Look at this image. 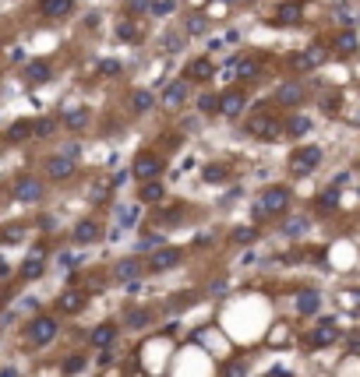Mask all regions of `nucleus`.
I'll return each instance as SVG.
<instances>
[{"mask_svg":"<svg viewBox=\"0 0 360 377\" xmlns=\"http://www.w3.org/2000/svg\"><path fill=\"white\" fill-rule=\"evenodd\" d=\"M286 208H290V191H286V187H268V191L254 201V219L283 215Z\"/></svg>","mask_w":360,"mask_h":377,"instance_id":"f257e3e1","label":"nucleus"},{"mask_svg":"<svg viewBox=\"0 0 360 377\" xmlns=\"http://www.w3.org/2000/svg\"><path fill=\"white\" fill-rule=\"evenodd\" d=\"M244 131H247L251 138H258V141H275L283 127H279V117H272V113L258 110V113H251V117H247Z\"/></svg>","mask_w":360,"mask_h":377,"instance_id":"f03ea898","label":"nucleus"},{"mask_svg":"<svg viewBox=\"0 0 360 377\" xmlns=\"http://www.w3.org/2000/svg\"><path fill=\"white\" fill-rule=\"evenodd\" d=\"M57 331H61L57 317H50V314H39V317H32V321H29V328H25V338H29L32 345H50V342L57 338Z\"/></svg>","mask_w":360,"mask_h":377,"instance_id":"7ed1b4c3","label":"nucleus"},{"mask_svg":"<svg viewBox=\"0 0 360 377\" xmlns=\"http://www.w3.org/2000/svg\"><path fill=\"white\" fill-rule=\"evenodd\" d=\"M318 162H321V148L318 145H304V148H297L290 155V173L293 177H307L311 170H318Z\"/></svg>","mask_w":360,"mask_h":377,"instance_id":"20e7f679","label":"nucleus"},{"mask_svg":"<svg viewBox=\"0 0 360 377\" xmlns=\"http://www.w3.org/2000/svg\"><path fill=\"white\" fill-rule=\"evenodd\" d=\"M163 170H166V166H163V159H159L156 152H138V155H135V162H131V173H135L138 180H145V184H149V180H156Z\"/></svg>","mask_w":360,"mask_h":377,"instance_id":"39448f33","label":"nucleus"},{"mask_svg":"<svg viewBox=\"0 0 360 377\" xmlns=\"http://www.w3.org/2000/svg\"><path fill=\"white\" fill-rule=\"evenodd\" d=\"M325 60H328V50H325V46H307L304 53H290V68H297V71L321 68Z\"/></svg>","mask_w":360,"mask_h":377,"instance_id":"423d86ee","label":"nucleus"},{"mask_svg":"<svg viewBox=\"0 0 360 377\" xmlns=\"http://www.w3.org/2000/svg\"><path fill=\"white\" fill-rule=\"evenodd\" d=\"M15 201H22V205L43 201V184H39L36 177H18V180H15Z\"/></svg>","mask_w":360,"mask_h":377,"instance_id":"0eeeda50","label":"nucleus"},{"mask_svg":"<svg viewBox=\"0 0 360 377\" xmlns=\"http://www.w3.org/2000/svg\"><path fill=\"white\" fill-rule=\"evenodd\" d=\"M149 264L142 261V257H124V261H117L113 264V279L117 282H128V286H135L138 279H142V271H145Z\"/></svg>","mask_w":360,"mask_h":377,"instance_id":"6e6552de","label":"nucleus"},{"mask_svg":"<svg viewBox=\"0 0 360 377\" xmlns=\"http://www.w3.org/2000/svg\"><path fill=\"white\" fill-rule=\"evenodd\" d=\"M304 11H307L304 0H286V4H279V11H275V25H300Z\"/></svg>","mask_w":360,"mask_h":377,"instance_id":"1a4fd4ad","label":"nucleus"},{"mask_svg":"<svg viewBox=\"0 0 360 377\" xmlns=\"http://www.w3.org/2000/svg\"><path fill=\"white\" fill-rule=\"evenodd\" d=\"M85 303H89V293H85V289H64L61 300H57V310H61V314H82Z\"/></svg>","mask_w":360,"mask_h":377,"instance_id":"9d476101","label":"nucleus"},{"mask_svg":"<svg viewBox=\"0 0 360 377\" xmlns=\"http://www.w3.org/2000/svg\"><path fill=\"white\" fill-rule=\"evenodd\" d=\"M152 271H166V268H177L180 264V250L177 247H163V250H156L149 261H145Z\"/></svg>","mask_w":360,"mask_h":377,"instance_id":"9b49d317","label":"nucleus"},{"mask_svg":"<svg viewBox=\"0 0 360 377\" xmlns=\"http://www.w3.org/2000/svg\"><path fill=\"white\" fill-rule=\"evenodd\" d=\"M304 96H307V89H304V85H297V82H286V85H279V92H275V103H279V106H300V103H304Z\"/></svg>","mask_w":360,"mask_h":377,"instance_id":"f8f14e48","label":"nucleus"},{"mask_svg":"<svg viewBox=\"0 0 360 377\" xmlns=\"http://www.w3.org/2000/svg\"><path fill=\"white\" fill-rule=\"evenodd\" d=\"M46 177H50V180H68V177H75V159H68V155L46 159Z\"/></svg>","mask_w":360,"mask_h":377,"instance_id":"ddd939ff","label":"nucleus"},{"mask_svg":"<svg viewBox=\"0 0 360 377\" xmlns=\"http://www.w3.org/2000/svg\"><path fill=\"white\" fill-rule=\"evenodd\" d=\"M244 113V92H223L219 96V117H240Z\"/></svg>","mask_w":360,"mask_h":377,"instance_id":"4468645a","label":"nucleus"},{"mask_svg":"<svg viewBox=\"0 0 360 377\" xmlns=\"http://www.w3.org/2000/svg\"><path fill=\"white\" fill-rule=\"evenodd\" d=\"M71 11H75V0H39L43 18H68Z\"/></svg>","mask_w":360,"mask_h":377,"instance_id":"2eb2a0df","label":"nucleus"},{"mask_svg":"<svg viewBox=\"0 0 360 377\" xmlns=\"http://www.w3.org/2000/svg\"><path fill=\"white\" fill-rule=\"evenodd\" d=\"M216 75V68H212V60H191L187 68H184V82H209Z\"/></svg>","mask_w":360,"mask_h":377,"instance_id":"dca6fc26","label":"nucleus"},{"mask_svg":"<svg viewBox=\"0 0 360 377\" xmlns=\"http://www.w3.org/2000/svg\"><path fill=\"white\" fill-rule=\"evenodd\" d=\"M335 338H339V328H335V321H332V317H325V321L314 328V335H311L307 342H311V345H332Z\"/></svg>","mask_w":360,"mask_h":377,"instance_id":"f3484780","label":"nucleus"},{"mask_svg":"<svg viewBox=\"0 0 360 377\" xmlns=\"http://www.w3.org/2000/svg\"><path fill=\"white\" fill-rule=\"evenodd\" d=\"M75 243H96L99 236H103V229H99V222H92V219H85V222H78L75 226Z\"/></svg>","mask_w":360,"mask_h":377,"instance_id":"a211bd4d","label":"nucleus"},{"mask_svg":"<svg viewBox=\"0 0 360 377\" xmlns=\"http://www.w3.org/2000/svg\"><path fill=\"white\" fill-rule=\"evenodd\" d=\"M187 99V82L180 78V82H170L166 89H163V106H180Z\"/></svg>","mask_w":360,"mask_h":377,"instance_id":"6ab92c4d","label":"nucleus"},{"mask_svg":"<svg viewBox=\"0 0 360 377\" xmlns=\"http://www.w3.org/2000/svg\"><path fill=\"white\" fill-rule=\"evenodd\" d=\"M166 198V187L159 184V180H149V184H142V191H138V201H145V205H159Z\"/></svg>","mask_w":360,"mask_h":377,"instance_id":"aec40b11","label":"nucleus"},{"mask_svg":"<svg viewBox=\"0 0 360 377\" xmlns=\"http://www.w3.org/2000/svg\"><path fill=\"white\" fill-rule=\"evenodd\" d=\"M113 342H117V328H113V324H99V328L92 331V345H96V349H110Z\"/></svg>","mask_w":360,"mask_h":377,"instance_id":"412c9836","label":"nucleus"},{"mask_svg":"<svg viewBox=\"0 0 360 377\" xmlns=\"http://www.w3.org/2000/svg\"><path fill=\"white\" fill-rule=\"evenodd\" d=\"M36 134V124H29V120H15L11 127H8V141H25V138H32Z\"/></svg>","mask_w":360,"mask_h":377,"instance_id":"4be33fe9","label":"nucleus"},{"mask_svg":"<svg viewBox=\"0 0 360 377\" xmlns=\"http://www.w3.org/2000/svg\"><path fill=\"white\" fill-rule=\"evenodd\" d=\"M335 53H353L356 50V32H349V29H342V32H335Z\"/></svg>","mask_w":360,"mask_h":377,"instance_id":"5701e85b","label":"nucleus"},{"mask_svg":"<svg viewBox=\"0 0 360 377\" xmlns=\"http://www.w3.org/2000/svg\"><path fill=\"white\" fill-rule=\"evenodd\" d=\"M43 275V250H36L32 257H25L22 264V279H39Z\"/></svg>","mask_w":360,"mask_h":377,"instance_id":"b1692460","label":"nucleus"},{"mask_svg":"<svg viewBox=\"0 0 360 377\" xmlns=\"http://www.w3.org/2000/svg\"><path fill=\"white\" fill-rule=\"evenodd\" d=\"M318 303H321V296H318L314 289H304V293L297 296V310H300V314H314Z\"/></svg>","mask_w":360,"mask_h":377,"instance_id":"393cba45","label":"nucleus"},{"mask_svg":"<svg viewBox=\"0 0 360 377\" xmlns=\"http://www.w3.org/2000/svg\"><path fill=\"white\" fill-rule=\"evenodd\" d=\"M50 75H54V71H50L46 60H32V64L25 68V78H29V82H46Z\"/></svg>","mask_w":360,"mask_h":377,"instance_id":"a878e982","label":"nucleus"},{"mask_svg":"<svg viewBox=\"0 0 360 377\" xmlns=\"http://www.w3.org/2000/svg\"><path fill=\"white\" fill-rule=\"evenodd\" d=\"M64 127H71V131L89 127V113H85V110H71V113H64Z\"/></svg>","mask_w":360,"mask_h":377,"instance_id":"bb28decb","label":"nucleus"},{"mask_svg":"<svg viewBox=\"0 0 360 377\" xmlns=\"http://www.w3.org/2000/svg\"><path fill=\"white\" fill-rule=\"evenodd\" d=\"M307 131H311V117H293L286 124V134H293V138H304Z\"/></svg>","mask_w":360,"mask_h":377,"instance_id":"cd10ccee","label":"nucleus"},{"mask_svg":"<svg viewBox=\"0 0 360 377\" xmlns=\"http://www.w3.org/2000/svg\"><path fill=\"white\" fill-rule=\"evenodd\" d=\"M117 36H120L124 43H138V39H142V32H138L135 22H120V25H117Z\"/></svg>","mask_w":360,"mask_h":377,"instance_id":"c85d7f7f","label":"nucleus"},{"mask_svg":"<svg viewBox=\"0 0 360 377\" xmlns=\"http://www.w3.org/2000/svg\"><path fill=\"white\" fill-rule=\"evenodd\" d=\"M258 71H261V64H258V60H247V57H237V75H240V78H254Z\"/></svg>","mask_w":360,"mask_h":377,"instance_id":"c756f323","label":"nucleus"},{"mask_svg":"<svg viewBox=\"0 0 360 377\" xmlns=\"http://www.w3.org/2000/svg\"><path fill=\"white\" fill-rule=\"evenodd\" d=\"M318 208H321V212H335V208H339V191L328 187V191L318 198Z\"/></svg>","mask_w":360,"mask_h":377,"instance_id":"7c9ffc66","label":"nucleus"},{"mask_svg":"<svg viewBox=\"0 0 360 377\" xmlns=\"http://www.w3.org/2000/svg\"><path fill=\"white\" fill-rule=\"evenodd\" d=\"M230 240H233V243H254V240H258V229H254V226H240V229L230 233Z\"/></svg>","mask_w":360,"mask_h":377,"instance_id":"2f4dec72","label":"nucleus"},{"mask_svg":"<svg viewBox=\"0 0 360 377\" xmlns=\"http://www.w3.org/2000/svg\"><path fill=\"white\" fill-rule=\"evenodd\" d=\"M131 106H135L138 113H149V110H152V92H135Z\"/></svg>","mask_w":360,"mask_h":377,"instance_id":"473e14b6","label":"nucleus"},{"mask_svg":"<svg viewBox=\"0 0 360 377\" xmlns=\"http://www.w3.org/2000/svg\"><path fill=\"white\" fill-rule=\"evenodd\" d=\"M304 229H307V219H304V215H297V219H290V222L283 226V233H286V236H300Z\"/></svg>","mask_w":360,"mask_h":377,"instance_id":"72a5a7b5","label":"nucleus"},{"mask_svg":"<svg viewBox=\"0 0 360 377\" xmlns=\"http://www.w3.org/2000/svg\"><path fill=\"white\" fill-rule=\"evenodd\" d=\"M54 131H57V120H54V117H43V120H36V134H39V138H50Z\"/></svg>","mask_w":360,"mask_h":377,"instance_id":"f704fd0d","label":"nucleus"},{"mask_svg":"<svg viewBox=\"0 0 360 377\" xmlns=\"http://www.w3.org/2000/svg\"><path fill=\"white\" fill-rule=\"evenodd\" d=\"M177 219H184V208H170V212L163 208V212L156 215V222H159V226H170V222H177Z\"/></svg>","mask_w":360,"mask_h":377,"instance_id":"c9c22d12","label":"nucleus"},{"mask_svg":"<svg viewBox=\"0 0 360 377\" xmlns=\"http://www.w3.org/2000/svg\"><path fill=\"white\" fill-rule=\"evenodd\" d=\"M226 177H230L226 166H209V170H205V180H209V184H223Z\"/></svg>","mask_w":360,"mask_h":377,"instance_id":"e433bc0d","label":"nucleus"},{"mask_svg":"<svg viewBox=\"0 0 360 377\" xmlns=\"http://www.w3.org/2000/svg\"><path fill=\"white\" fill-rule=\"evenodd\" d=\"M149 321H152L149 310H131V314H128V324H131V328H145Z\"/></svg>","mask_w":360,"mask_h":377,"instance_id":"4c0bfd02","label":"nucleus"},{"mask_svg":"<svg viewBox=\"0 0 360 377\" xmlns=\"http://www.w3.org/2000/svg\"><path fill=\"white\" fill-rule=\"evenodd\" d=\"M85 370V356H68L64 359V373H82Z\"/></svg>","mask_w":360,"mask_h":377,"instance_id":"58836bf2","label":"nucleus"},{"mask_svg":"<svg viewBox=\"0 0 360 377\" xmlns=\"http://www.w3.org/2000/svg\"><path fill=\"white\" fill-rule=\"evenodd\" d=\"M198 110H201V113H219V99H216V96H201V99H198Z\"/></svg>","mask_w":360,"mask_h":377,"instance_id":"ea45409f","label":"nucleus"},{"mask_svg":"<svg viewBox=\"0 0 360 377\" xmlns=\"http://www.w3.org/2000/svg\"><path fill=\"white\" fill-rule=\"evenodd\" d=\"M152 15H173V0H152Z\"/></svg>","mask_w":360,"mask_h":377,"instance_id":"a19ab883","label":"nucleus"},{"mask_svg":"<svg viewBox=\"0 0 360 377\" xmlns=\"http://www.w3.org/2000/svg\"><path fill=\"white\" fill-rule=\"evenodd\" d=\"M128 11H131V15H145V11H152V0H131Z\"/></svg>","mask_w":360,"mask_h":377,"instance_id":"79ce46f5","label":"nucleus"},{"mask_svg":"<svg viewBox=\"0 0 360 377\" xmlns=\"http://www.w3.org/2000/svg\"><path fill=\"white\" fill-rule=\"evenodd\" d=\"M244 373H247V363H244V359H237V363H230V366H226V373H223V377H244Z\"/></svg>","mask_w":360,"mask_h":377,"instance_id":"37998d69","label":"nucleus"},{"mask_svg":"<svg viewBox=\"0 0 360 377\" xmlns=\"http://www.w3.org/2000/svg\"><path fill=\"white\" fill-rule=\"evenodd\" d=\"M99 71H103V75H117V71H120V60H103Z\"/></svg>","mask_w":360,"mask_h":377,"instance_id":"c03bdc74","label":"nucleus"},{"mask_svg":"<svg viewBox=\"0 0 360 377\" xmlns=\"http://www.w3.org/2000/svg\"><path fill=\"white\" fill-rule=\"evenodd\" d=\"M184 46V39L180 36H170V39H163V50H180Z\"/></svg>","mask_w":360,"mask_h":377,"instance_id":"a18cd8bd","label":"nucleus"},{"mask_svg":"<svg viewBox=\"0 0 360 377\" xmlns=\"http://www.w3.org/2000/svg\"><path fill=\"white\" fill-rule=\"evenodd\" d=\"M4 240H8V243H15V240H22V229H18V226H15V229H8V233H4Z\"/></svg>","mask_w":360,"mask_h":377,"instance_id":"49530a36","label":"nucleus"},{"mask_svg":"<svg viewBox=\"0 0 360 377\" xmlns=\"http://www.w3.org/2000/svg\"><path fill=\"white\" fill-rule=\"evenodd\" d=\"M78 152H82L78 145H68V148H64V155H68V159H78Z\"/></svg>","mask_w":360,"mask_h":377,"instance_id":"de8ad7c7","label":"nucleus"},{"mask_svg":"<svg viewBox=\"0 0 360 377\" xmlns=\"http://www.w3.org/2000/svg\"><path fill=\"white\" fill-rule=\"evenodd\" d=\"M356 173H360V159H356Z\"/></svg>","mask_w":360,"mask_h":377,"instance_id":"09e8293b","label":"nucleus"}]
</instances>
